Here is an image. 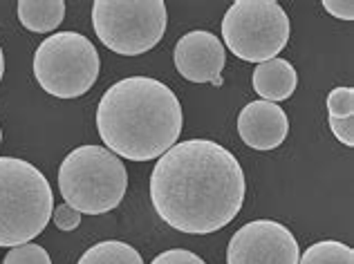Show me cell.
Returning a JSON list of instances; mask_svg holds the SVG:
<instances>
[{
	"label": "cell",
	"instance_id": "6da1fadb",
	"mask_svg": "<svg viewBox=\"0 0 354 264\" xmlns=\"http://www.w3.org/2000/svg\"><path fill=\"white\" fill-rule=\"evenodd\" d=\"M247 184L236 155L211 139L175 144L157 159L151 200L171 229L209 235L236 220Z\"/></svg>",
	"mask_w": 354,
	"mask_h": 264
},
{
	"label": "cell",
	"instance_id": "7a4b0ae2",
	"mask_svg": "<svg viewBox=\"0 0 354 264\" xmlns=\"http://www.w3.org/2000/svg\"><path fill=\"white\" fill-rule=\"evenodd\" d=\"M177 94L151 77H128L110 86L97 108V130L106 148L130 162L160 159L182 135Z\"/></svg>",
	"mask_w": 354,
	"mask_h": 264
},
{
	"label": "cell",
	"instance_id": "3957f363",
	"mask_svg": "<svg viewBox=\"0 0 354 264\" xmlns=\"http://www.w3.org/2000/svg\"><path fill=\"white\" fill-rule=\"evenodd\" d=\"M52 186L39 168L18 157H0V247H21L52 220Z\"/></svg>",
	"mask_w": 354,
	"mask_h": 264
},
{
	"label": "cell",
	"instance_id": "277c9868",
	"mask_svg": "<svg viewBox=\"0 0 354 264\" xmlns=\"http://www.w3.org/2000/svg\"><path fill=\"white\" fill-rule=\"evenodd\" d=\"M128 171L124 162L101 146H79L59 168V191L77 213L104 215L124 202Z\"/></svg>",
	"mask_w": 354,
	"mask_h": 264
},
{
	"label": "cell",
	"instance_id": "5b68a950",
	"mask_svg": "<svg viewBox=\"0 0 354 264\" xmlns=\"http://www.w3.org/2000/svg\"><path fill=\"white\" fill-rule=\"evenodd\" d=\"M99 70L97 47L77 32L52 34L34 52V77L57 99L83 97L97 83Z\"/></svg>",
	"mask_w": 354,
	"mask_h": 264
},
{
	"label": "cell",
	"instance_id": "8992f818",
	"mask_svg": "<svg viewBox=\"0 0 354 264\" xmlns=\"http://www.w3.org/2000/svg\"><path fill=\"white\" fill-rule=\"evenodd\" d=\"M290 34V16L276 0H236L222 18V41L247 63L276 59Z\"/></svg>",
	"mask_w": 354,
	"mask_h": 264
},
{
	"label": "cell",
	"instance_id": "52a82bcc",
	"mask_svg": "<svg viewBox=\"0 0 354 264\" xmlns=\"http://www.w3.org/2000/svg\"><path fill=\"white\" fill-rule=\"evenodd\" d=\"M166 5L162 0H95L92 25L110 52L139 56L164 39Z\"/></svg>",
	"mask_w": 354,
	"mask_h": 264
},
{
	"label": "cell",
	"instance_id": "ba28073f",
	"mask_svg": "<svg viewBox=\"0 0 354 264\" xmlns=\"http://www.w3.org/2000/svg\"><path fill=\"white\" fill-rule=\"evenodd\" d=\"M301 249L294 233L276 220H254L234 233L227 264H298Z\"/></svg>",
	"mask_w": 354,
	"mask_h": 264
},
{
	"label": "cell",
	"instance_id": "9c48e42d",
	"mask_svg": "<svg viewBox=\"0 0 354 264\" xmlns=\"http://www.w3.org/2000/svg\"><path fill=\"white\" fill-rule=\"evenodd\" d=\"M177 72L191 83H213L220 86V74L227 65V50L216 34L195 30L184 34L173 50Z\"/></svg>",
	"mask_w": 354,
	"mask_h": 264
},
{
	"label": "cell",
	"instance_id": "30bf717a",
	"mask_svg": "<svg viewBox=\"0 0 354 264\" xmlns=\"http://www.w3.org/2000/svg\"><path fill=\"white\" fill-rule=\"evenodd\" d=\"M290 119L278 103L251 101L238 117V135L254 150H274L287 139Z\"/></svg>",
	"mask_w": 354,
	"mask_h": 264
},
{
	"label": "cell",
	"instance_id": "8fae6325",
	"mask_svg": "<svg viewBox=\"0 0 354 264\" xmlns=\"http://www.w3.org/2000/svg\"><path fill=\"white\" fill-rule=\"evenodd\" d=\"M254 90L263 97V101L278 103L290 99L296 86H298V74L294 70V65L285 59H272L260 63L254 70Z\"/></svg>",
	"mask_w": 354,
	"mask_h": 264
},
{
	"label": "cell",
	"instance_id": "7c38bea8",
	"mask_svg": "<svg viewBox=\"0 0 354 264\" xmlns=\"http://www.w3.org/2000/svg\"><path fill=\"white\" fill-rule=\"evenodd\" d=\"M65 18L63 0H21L18 3V21L25 30L45 34L54 32Z\"/></svg>",
	"mask_w": 354,
	"mask_h": 264
},
{
	"label": "cell",
	"instance_id": "4fadbf2b",
	"mask_svg": "<svg viewBox=\"0 0 354 264\" xmlns=\"http://www.w3.org/2000/svg\"><path fill=\"white\" fill-rule=\"evenodd\" d=\"M77 264H144L135 247L119 240H106L90 247Z\"/></svg>",
	"mask_w": 354,
	"mask_h": 264
},
{
	"label": "cell",
	"instance_id": "5bb4252c",
	"mask_svg": "<svg viewBox=\"0 0 354 264\" xmlns=\"http://www.w3.org/2000/svg\"><path fill=\"white\" fill-rule=\"evenodd\" d=\"M298 264H354V251L339 240H323L307 249Z\"/></svg>",
	"mask_w": 354,
	"mask_h": 264
},
{
	"label": "cell",
	"instance_id": "9a60e30c",
	"mask_svg": "<svg viewBox=\"0 0 354 264\" xmlns=\"http://www.w3.org/2000/svg\"><path fill=\"white\" fill-rule=\"evenodd\" d=\"M3 264H52V258L43 247H39V244L27 242V244H21V247L9 249Z\"/></svg>",
	"mask_w": 354,
	"mask_h": 264
},
{
	"label": "cell",
	"instance_id": "2e32d148",
	"mask_svg": "<svg viewBox=\"0 0 354 264\" xmlns=\"http://www.w3.org/2000/svg\"><path fill=\"white\" fill-rule=\"evenodd\" d=\"M354 115V90L334 88L328 94V117H350Z\"/></svg>",
	"mask_w": 354,
	"mask_h": 264
},
{
	"label": "cell",
	"instance_id": "e0dca14e",
	"mask_svg": "<svg viewBox=\"0 0 354 264\" xmlns=\"http://www.w3.org/2000/svg\"><path fill=\"white\" fill-rule=\"evenodd\" d=\"M328 124H330V130L334 132V137H337L343 146H348V148L354 146V115L328 117Z\"/></svg>",
	"mask_w": 354,
	"mask_h": 264
},
{
	"label": "cell",
	"instance_id": "ac0fdd59",
	"mask_svg": "<svg viewBox=\"0 0 354 264\" xmlns=\"http://www.w3.org/2000/svg\"><path fill=\"white\" fill-rule=\"evenodd\" d=\"M52 222L57 224V229L61 231H74V229H79V224H81V213H77L72 206L63 202L52 211Z\"/></svg>",
	"mask_w": 354,
	"mask_h": 264
},
{
	"label": "cell",
	"instance_id": "d6986e66",
	"mask_svg": "<svg viewBox=\"0 0 354 264\" xmlns=\"http://www.w3.org/2000/svg\"><path fill=\"white\" fill-rule=\"evenodd\" d=\"M151 264H207L200 256H195L193 251H186V249H171V251H164L160 253Z\"/></svg>",
	"mask_w": 354,
	"mask_h": 264
},
{
	"label": "cell",
	"instance_id": "ffe728a7",
	"mask_svg": "<svg viewBox=\"0 0 354 264\" xmlns=\"http://www.w3.org/2000/svg\"><path fill=\"white\" fill-rule=\"evenodd\" d=\"M325 12L341 21H352L354 18V3L352 0H323Z\"/></svg>",
	"mask_w": 354,
	"mask_h": 264
},
{
	"label": "cell",
	"instance_id": "44dd1931",
	"mask_svg": "<svg viewBox=\"0 0 354 264\" xmlns=\"http://www.w3.org/2000/svg\"><path fill=\"white\" fill-rule=\"evenodd\" d=\"M5 77V54H3V47H0V81Z\"/></svg>",
	"mask_w": 354,
	"mask_h": 264
},
{
	"label": "cell",
	"instance_id": "7402d4cb",
	"mask_svg": "<svg viewBox=\"0 0 354 264\" xmlns=\"http://www.w3.org/2000/svg\"><path fill=\"white\" fill-rule=\"evenodd\" d=\"M0 144H3V130H0Z\"/></svg>",
	"mask_w": 354,
	"mask_h": 264
}]
</instances>
